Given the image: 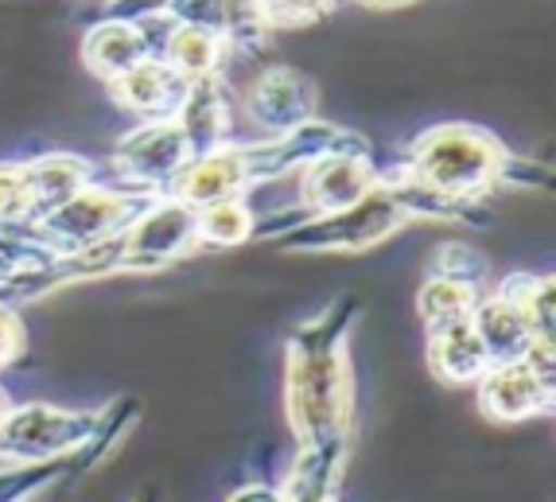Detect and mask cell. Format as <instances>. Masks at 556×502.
<instances>
[{
    "instance_id": "cell-1",
    "label": "cell",
    "mask_w": 556,
    "mask_h": 502,
    "mask_svg": "<svg viewBox=\"0 0 556 502\" xmlns=\"http://www.w3.org/2000/svg\"><path fill=\"white\" fill-rule=\"evenodd\" d=\"M346 308L300 327L288 343V421L304 448H343L351 421V374L343 354Z\"/></svg>"
},
{
    "instance_id": "cell-2",
    "label": "cell",
    "mask_w": 556,
    "mask_h": 502,
    "mask_svg": "<svg viewBox=\"0 0 556 502\" xmlns=\"http://www.w3.org/2000/svg\"><path fill=\"white\" fill-rule=\"evenodd\" d=\"M510 167V156L491 133L475 125H440L413 145L405 172L447 199L471 203L486 187H494Z\"/></svg>"
},
{
    "instance_id": "cell-3",
    "label": "cell",
    "mask_w": 556,
    "mask_h": 502,
    "mask_svg": "<svg viewBox=\"0 0 556 502\" xmlns=\"http://www.w3.org/2000/svg\"><path fill=\"white\" fill-rule=\"evenodd\" d=\"M152 203H156V191H140V187H83L75 199H66L43 223L31 226L28 242H36L51 258H71L121 234Z\"/></svg>"
},
{
    "instance_id": "cell-4",
    "label": "cell",
    "mask_w": 556,
    "mask_h": 502,
    "mask_svg": "<svg viewBox=\"0 0 556 502\" xmlns=\"http://www.w3.org/2000/svg\"><path fill=\"white\" fill-rule=\"evenodd\" d=\"M408 223L405 206L393 199L386 184H374V191L358 199V203L343 206L334 214H316L312 223H296L292 230L280 234L285 250H370V246L386 242L393 230Z\"/></svg>"
},
{
    "instance_id": "cell-5",
    "label": "cell",
    "mask_w": 556,
    "mask_h": 502,
    "mask_svg": "<svg viewBox=\"0 0 556 502\" xmlns=\"http://www.w3.org/2000/svg\"><path fill=\"white\" fill-rule=\"evenodd\" d=\"M102 421L90 413L55 410V405H20L0 421V460L4 464H47L59 456H75L98 437Z\"/></svg>"
},
{
    "instance_id": "cell-6",
    "label": "cell",
    "mask_w": 556,
    "mask_h": 502,
    "mask_svg": "<svg viewBox=\"0 0 556 502\" xmlns=\"http://www.w3.org/2000/svg\"><path fill=\"white\" fill-rule=\"evenodd\" d=\"M199 242V211L179 199H156L137 223L117 234V269L152 273L191 253Z\"/></svg>"
},
{
    "instance_id": "cell-7",
    "label": "cell",
    "mask_w": 556,
    "mask_h": 502,
    "mask_svg": "<svg viewBox=\"0 0 556 502\" xmlns=\"http://www.w3.org/2000/svg\"><path fill=\"white\" fill-rule=\"evenodd\" d=\"M195 156L187 145V133L179 129V122H144L137 133L117 145V172L125 179V187H140V191H164L172 187V179L184 172L187 160Z\"/></svg>"
},
{
    "instance_id": "cell-8",
    "label": "cell",
    "mask_w": 556,
    "mask_h": 502,
    "mask_svg": "<svg viewBox=\"0 0 556 502\" xmlns=\"http://www.w3.org/2000/svg\"><path fill=\"white\" fill-rule=\"evenodd\" d=\"M378 172L366 160V145L354 137H346L339 149L324 152V156L307 160L304 164V214H334L343 206L358 203L366 191H374Z\"/></svg>"
},
{
    "instance_id": "cell-9",
    "label": "cell",
    "mask_w": 556,
    "mask_h": 502,
    "mask_svg": "<svg viewBox=\"0 0 556 502\" xmlns=\"http://www.w3.org/2000/svg\"><path fill=\"white\" fill-rule=\"evenodd\" d=\"M479 405L494 421H526L548 413L553 405V371L538 366L533 359L498 363L479 378Z\"/></svg>"
},
{
    "instance_id": "cell-10",
    "label": "cell",
    "mask_w": 556,
    "mask_h": 502,
    "mask_svg": "<svg viewBox=\"0 0 556 502\" xmlns=\"http://www.w3.org/2000/svg\"><path fill=\"white\" fill-rule=\"evenodd\" d=\"M312 110H316V86L307 75H300L296 66H269L245 90V113L269 137H285V133L307 125Z\"/></svg>"
},
{
    "instance_id": "cell-11",
    "label": "cell",
    "mask_w": 556,
    "mask_h": 502,
    "mask_svg": "<svg viewBox=\"0 0 556 502\" xmlns=\"http://www.w3.org/2000/svg\"><path fill=\"white\" fill-rule=\"evenodd\" d=\"M250 187V172H245V152L241 149H218L199 152L184 164L167 196L179 199V203L195 206V211H206L214 203H226V199H241V191Z\"/></svg>"
},
{
    "instance_id": "cell-12",
    "label": "cell",
    "mask_w": 556,
    "mask_h": 502,
    "mask_svg": "<svg viewBox=\"0 0 556 502\" xmlns=\"http://www.w3.org/2000/svg\"><path fill=\"white\" fill-rule=\"evenodd\" d=\"M110 86L113 98L129 113L144 117V122H172L187 93V78L176 75L164 59H144L140 66H132L129 75H121Z\"/></svg>"
},
{
    "instance_id": "cell-13",
    "label": "cell",
    "mask_w": 556,
    "mask_h": 502,
    "mask_svg": "<svg viewBox=\"0 0 556 502\" xmlns=\"http://www.w3.org/2000/svg\"><path fill=\"white\" fill-rule=\"evenodd\" d=\"M343 140H346L343 129H334V125H324V122H307V125H300V129L285 133V137H273L269 145L241 149L245 152L250 184L285 176V172H292V167H300V164H307V160H316V156H324V152L339 149Z\"/></svg>"
},
{
    "instance_id": "cell-14",
    "label": "cell",
    "mask_w": 556,
    "mask_h": 502,
    "mask_svg": "<svg viewBox=\"0 0 556 502\" xmlns=\"http://www.w3.org/2000/svg\"><path fill=\"white\" fill-rule=\"evenodd\" d=\"M471 327H475V335H479V343H482V351H486V359H491V366L526 359V354L538 347L533 343V331H529L526 316L518 312V304L506 300L502 292L475 300Z\"/></svg>"
},
{
    "instance_id": "cell-15",
    "label": "cell",
    "mask_w": 556,
    "mask_h": 502,
    "mask_svg": "<svg viewBox=\"0 0 556 502\" xmlns=\"http://www.w3.org/2000/svg\"><path fill=\"white\" fill-rule=\"evenodd\" d=\"M176 122L187 133V145H191L195 156L223 145L226 133H230V110H226V90L218 83V75H203L187 83Z\"/></svg>"
},
{
    "instance_id": "cell-16",
    "label": "cell",
    "mask_w": 556,
    "mask_h": 502,
    "mask_svg": "<svg viewBox=\"0 0 556 502\" xmlns=\"http://www.w3.org/2000/svg\"><path fill=\"white\" fill-rule=\"evenodd\" d=\"M83 59L93 75H102L105 83H117L121 75H129L132 66L149 59V43H144L132 20H105L86 36Z\"/></svg>"
},
{
    "instance_id": "cell-17",
    "label": "cell",
    "mask_w": 556,
    "mask_h": 502,
    "mask_svg": "<svg viewBox=\"0 0 556 502\" xmlns=\"http://www.w3.org/2000/svg\"><path fill=\"white\" fill-rule=\"evenodd\" d=\"M432 347H428V363L440 378L447 381H479L482 374L491 371V359L482 351L479 335H475L471 319L467 324L444 327V331L428 335Z\"/></svg>"
},
{
    "instance_id": "cell-18",
    "label": "cell",
    "mask_w": 556,
    "mask_h": 502,
    "mask_svg": "<svg viewBox=\"0 0 556 502\" xmlns=\"http://www.w3.org/2000/svg\"><path fill=\"white\" fill-rule=\"evenodd\" d=\"M498 292L518 304L529 331H533V343L538 347L529 351V359H533L538 366H545V371H553V280L548 277H510Z\"/></svg>"
},
{
    "instance_id": "cell-19",
    "label": "cell",
    "mask_w": 556,
    "mask_h": 502,
    "mask_svg": "<svg viewBox=\"0 0 556 502\" xmlns=\"http://www.w3.org/2000/svg\"><path fill=\"white\" fill-rule=\"evenodd\" d=\"M28 176H31V199H36L39 223H43L55 206H63L83 187H90V164L75 156H43V160H31Z\"/></svg>"
},
{
    "instance_id": "cell-20",
    "label": "cell",
    "mask_w": 556,
    "mask_h": 502,
    "mask_svg": "<svg viewBox=\"0 0 556 502\" xmlns=\"http://www.w3.org/2000/svg\"><path fill=\"white\" fill-rule=\"evenodd\" d=\"M223 39L211 36V32L203 28H187V24H176V32L167 36L164 43V63L176 71V75H184L187 83L191 78H203V75H214L218 71V59H223Z\"/></svg>"
},
{
    "instance_id": "cell-21",
    "label": "cell",
    "mask_w": 556,
    "mask_h": 502,
    "mask_svg": "<svg viewBox=\"0 0 556 502\" xmlns=\"http://www.w3.org/2000/svg\"><path fill=\"white\" fill-rule=\"evenodd\" d=\"M475 300H479V292L467 289V285H459V280L432 277L417 297L420 319L428 324V335L444 331V327H455V324H467V319H471Z\"/></svg>"
},
{
    "instance_id": "cell-22",
    "label": "cell",
    "mask_w": 556,
    "mask_h": 502,
    "mask_svg": "<svg viewBox=\"0 0 556 502\" xmlns=\"http://www.w3.org/2000/svg\"><path fill=\"white\" fill-rule=\"evenodd\" d=\"M39 211L31 199L28 164H0V230L16 226H36Z\"/></svg>"
},
{
    "instance_id": "cell-23",
    "label": "cell",
    "mask_w": 556,
    "mask_h": 502,
    "mask_svg": "<svg viewBox=\"0 0 556 502\" xmlns=\"http://www.w3.org/2000/svg\"><path fill=\"white\" fill-rule=\"evenodd\" d=\"M253 234V214L241 206V199H226L206 211H199V242L211 246H241Z\"/></svg>"
},
{
    "instance_id": "cell-24",
    "label": "cell",
    "mask_w": 556,
    "mask_h": 502,
    "mask_svg": "<svg viewBox=\"0 0 556 502\" xmlns=\"http://www.w3.org/2000/svg\"><path fill=\"white\" fill-rule=\"evenodd\" d=\"M432 269H437V277L459 280V285H467V289L479 292L482 285H486V273H491V265H486V258H482V253L452 242V246H444V250L437 253Z\"/></svg>"
},
{
    "instance_id": "cell-25",
    "label": "cell",
    "mask_w": 556,
    "mask_h": 502,
    "mask_svg": "<svg viewBox=\"0 0 556 502\" xmlns=\"http://www.w3.org/2000/svg\"><path fill=\"white\" fill-rule=\"evenodd\" d=\"M334 9V0H261V12L269 20V28H307L324 12Z\"/></svg>"
},
{
    "instance_id": "cell-26",
    "label": "cell",
    "mask_w": 556,
    "mask_h": 502,
    "mask_svg": "<svg viewBox=\"0 0 556 502\" xmlns=\"http://www.w3.org/2000/svg\"><path fill=\"white\" fill-rule=\"evenodd\" d=\"M167 16L176 24H187V28H203L211 36L223 39L226 28V0H167L164 4Z\"/></svg>"
},
{
    "instance_id": "cell-27",
    "label": "cell",
    "mask_w": 556,
    "mask_h": 502,
    "mask_svg": "<svg viewBox=\"0 0 556 502\" xmlns=\"http://www.w3.org/2000/svg\"><path fill=\"white\" fill-rule=\"evenodd\" d=\"M20 339H24V331H20V319L12 316L9 308L0 304V366L12 363V354L20 351Z\"/></svg>"
},
{
    "instance_id": "cell-28",
    "label": "cell",
    "mask_w": 556,
    "mask_h": 502,
    "mask_svg": "<svg viewBox=\"0 0 556 502\" xmlns=\"http://www.w3.org/2000/svg\"><path fill=\"white\" fill-rule=\"evenodd\" d=\"M9 410H12V405H9V398H4V390H0V421L9 417Z\"/></svg>"
},
{
    "instance_id": "cell-29",
    "label": "cell",
    "mask_w": 556,
    "mask_h": 502,
    "mask_svg": "<svg viewBox=\"0 0 556 502\" xmlns=\"http://www.w3.org/2000/svg\"><path fill=\"white\" fill-rule=\"evenodd\" d=\"M366 4H401V0H366Z\"/></svg>"
},
{
    "instance_id": "cell-30",
    "label": "cell",
    "mask_w": 556,
    "mask_h": 502,
    "mask_svg": "<svg viewBox=\"0 0 556 502\" xmlns=\"http://www.w3.org/2000/svg\"><path fill=\"white\" fill-rule=\"evenodd\" d=\"M152 4H167V0H152Z\"/></svg>"
}]
</instances>
